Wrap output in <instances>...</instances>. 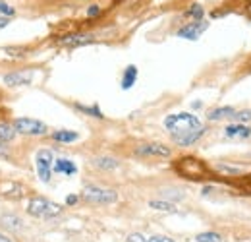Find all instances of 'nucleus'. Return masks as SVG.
<instances>
[{
    "label": "nucleus",
    "instance_id": "obj_2",
    "mask_svg": "<svg viewBox=\"0 0 251 242\" xmlns=\"http://www.w3.org/2000/svg\"><path fill=\"white\" fill-rule=\"evenodd\" d=\"M174 169H176V173L180 177L189 179V181H203V179L209 177L207 165L201 159H197L195 155H184V157H180L174 163Z\"/></svg>",
    "mask_w": 251,
    "mask_h": 242
},
{
    "label": "nucleus",
    "instance_id": "obj_22",
    "mask_svg": "<svg viewBox=\"0 0 251 242\" xmlns=\"http://www.w3.org/2000/svg\"><path fill=\"white\" fill-rule=\"evenodd\" d=\"M197 242H220V235L219 233H201L195 237Z\"/></svg>",
    "mask_w": 251,
    "mask_h": 242
},
{
    "label": "nucleus",
    "instance_id": "obj_9",
    "mask_svg": "<svg viewBox=\"0 0 251 242\" xmlns=\"http://www.w3.org/2000/svg\"><path fill=\"white\" fill-rule=\"evenodd\" d=\"M209 28V24L205 22V20H199V22H189L188 26H184V28H180L178 30V37L180 39H188V41H197L199 37H201V33Z\"/></svg>",
    "mask_w": 251,
    "mask_h": 242
},
{
    "label": "nucleus",
    "instance_id": "obj_16",
    "mask_svg": "<svg viewBox=\"0 0 251 242\" xmlns=\"http://www.w3.org/2000/svg\"><path fill=\"white\" fill-rule=\"evenodd\" d=\"M135 80H137V68L131 64V66H127V68L124 70V76H122V90L133 88Z\"/></svg>",
    "mask_w": 251,
    "mask_h": 242
},
{
    "label": "nucleus",
    "instance_id": "obj_6",
    "mask_svg": "<svg viewBox=\"0 0 251 242\" xmlns=\"http://www.w3.org/2000/svg\"><path fill=\"white\" fill-rule=\"evenodd\" d=\"M52 161H54V155L50 150H39L35 155L37 175L43 182H50L52 179Z\"/></svg>",
    "mask_w": 251,
    "mask_h": 242
},
{
    "label": "nucleus",
    "instance_id": "obj_14",
    "mask_svg": "<svg viewBox=\"0 0 251 242\" xmlns=\"http://www.w3.org/2000/svg\"><path fill=\"white\" fill-rule=\"evenodd\" d=\"M16 128L14 124H8V122H0V146H6L10 144L14 138H16Z\"/></svg>",
    "mask_w": 251,
    "mask_h": 242
},
{
    "label": "nucleus",
    "instance_id": "obj_5",
    "mask_svg": "<svg viewBox=\"0 0 251 242\" xmlns=\"http://www.w3.org/2000/svg\"><path fill=\"white\" fill-rule=\"evenodd\" d=\"M14 128L18 134H24V136H45L49 132V126L45 122L35 121V119H16L14 121Z\"/></svg>",
    "mask_w": 251,
    "mask_h": 242
},
{
    "label": "nucleus",
    "instance_id": "obj_31",
    "mask_svg": "<svg viewBox=\"0 0 251 242\" xmlns=\"http://www.w3.org/2000/svg\"><path fill=\"white\" fill-rule=\"evenodd\" d=\"M246 14L251 16V0H248V4H246Z\"/></svg>",
    "mask_w": 251,
    "mask_h": 242
},
{
    "label": "nucleus",
    "instance_id": "obj_24",
    "mask_svg": "<svg viewBox=\"0 0 251 242\" xmlns=\"http://www.w3.org/2000/svg\"><path fill=\"white\" fill-rule=\"evenodd\" d=\"M236 121L240 122H251V109H248V111H236V117H234Z\"/></svg>",
    "mask_w": 251,
    "mask_h": 242
},
{
    "label": "nucleus",
    "instance_id": "obj_1",
    "mask_svg": "<svg viewBox=\"0 0 251 242\" xmlns=\"http://www.w3.org/2000/svg\"><path fill=\"white\" fill-rule=\"evenodd\" d=\"M164 128L170 132L174 142L182 148H188L191 144H195L205 134V126L191 113H178V115L166 117Z\"/></svg>",
    "mask_w": 251,
    "mask_h": 242
},
{
    "label": "nucleus",
    "instance_id": "obj_25",
    "mask_svg": "<svg viewBox=\"0 0 251 242\" xmlns=\"http://www.w3.org/2000/svg\"><path fill=\"white\" fill-rule=\"evenodd\" d=\"M100 12H102V10H100V6H99V4H93V6H89V8H87V18L95 20V18H99V16H100Z\"/></svg>",
    "mask_w": 251,
    "mask_h": 242
},
{
    "label": "nucleus",
    "instance_id": "obj_21",
    "mask_svg": "<svg viewBox=\"0 0 251 242\" xmlns=\"http://www.w3.org/2000/svg\"><path fill=\"white\" fill-rule=\"evenodd\" d=\"M2 225L6 229H20L22 227V219H18L16 215H6L4 221H2Z\"/></svg>",
    "mask_w": 251,
    "mask_h": 242
},
{
    "label": "nucleus",
    "instance_id": "obj_23",
    "mask_svg": "<svg viewBox=\"0 0 251 242\" xmlns=\"http://www.w3.org/2000/svg\"><path fill=\"white\" fill-rule=\"evenodd\" d=\"M0 16L12 18V16H16V8H14V6H10L6 0H0Z\"/></svg>",
    "mask_w": 251,
    "mask_h": 242
},
{
    "label": "nucleus",
    "instance_id": "obj_30",
    "mask_svg": "<svg viewBox=\"0 0 251 242\" xmlns=\"http://www.w3.org/2000/svg\"><path fill=\"white\" fill-rule=\"evenodd\" d=\"M8 24H10V18H6V16H0V30H2V28H6Z\"/></svg>",
    "mask_w": 251,
    "mask_h": 242
},
{
    "label": "nucleus",
    "instance_id": "obj_29",
    "mask_svg": "<svg viewBox=\"0 0 251 242\" xmlns=\"http://www.w3.org/2000/svg\"><path fill=\"white\" fill-rule=\"evenodd\" d=\"M77 200H79V196H75V194L66 196V204H68V206H75V204H77Z\"/></svg>",
    "mask_w": 251,
    "mask_h": 242
},
{
    "label": "nucleus",
    "instance_id": "obj_15",
    "mask_svg": "<svg viewBox=\"0 0 251 242\" xmlns=\"http://www.w3.org/2000/svg\"><path fill=\"white\" fill-rule=\"evenodd\" d=\"M52 138H54V142H58V144H74V142H77L79 134H77V132H72V130H56V132L52 134Z\"/></svg>",
    "mask_w": 251,
    "mask_h": 242
},
{
    "label": "nucleus",
    "instance_id": "obj_32",
    "mask_svg": "<svg viewBox=\"0 0 251 242\" xmlns=\"http://www.w3.org/2000/svg\"><path fill=\"white\" fill-rule=\"evenodd\" d=\"M0 242H12V241H10L6 235H2V233H0Z\"/></svg>",
    "mask_w": 251,
    "mask_h": 242
},
{
    "label": "nucleus",
    "instance_id": "obj_3",
    "mask_svg": "<svg viewBox=\"0 0 251 242\" xmlns=\"http://www.w3.org/2000/svg\"><path fill=\"white\" fill-rule=\"evenodd\" d=\"M27 213L33 217H43V219H52V217H58L62 213V206L47 200V198H31L29 204H27Z\"/></svg>",
    "mask_w": 251,
    "mask_h": 242
},
{
    "label": "nucleus",
    "instance_id": "obj_10",
    "mask_svg": "<svg viewBox=\"0 0 251 242\" xmlns=\"http://www.w3.org/2000/svg\"><path fill=\"white\" fill-rule=\"evenodd\" d=\"M224 136L230 140H246L251 136V128L246 124H230L224 128Z\"/></svg>",
    "mask_w": 251,
    "mask_h": 242
},
{
    "label": "nucleus",
    "instance_id": "obj_4",
    "mask_svg": "<svg viewBox=\"0 0 251 242\" xmlns=\"http://www.w3.org/2000/svg\"><path fill=\"white\" fill-rule=\"evenodd\" d=\"M81 198L89 204H95V206H106V204H114L118 200V194L110 188H100V186L89 184L83 188Z\"/></svg>",
    "mask_w": 251,
    "mask_h": 242
},
{
    "label": "nucleus",
    "instance_id": "obj_19",
    "mask_svg": "<svg viewBox=\"0 0 251 242\" xmlns=\"http://www.w3.org/2000/svg\"><path fill=\"white\" fill-rule=\"evenodd\" d=\"M149 206H151L153 210H158V212H168V213L176 212V206H174V204L162 202V200H153V202H149Z\"/></svg>",
    "mask_w": 251,
    "mask_h": 242
},
{
    "label": "nucleus",
    "instance_id": "obj_18",
    "mask_svg": "<svg viewBox=\"0 0 251 242\" xmlns=\"http://www.w3.org/2000/svg\"><path fill=\"white\" fill-rule=\"evenodd\" d=\"M186 18H189L191 22H199V20H203L205 18V8L201 6V4H191L188 10H186Z\"/></svg>",
    "mask_w": 251,
    "mask_h": 242
},
{
    "label": "nucleus",
    "instance_id": "obj_17",
    "mask_svg": "<svg viewBox=\"0 0 251 242\" xmlns=\"http://www.w3.org/2000/svg\"><path fill=\"white\" fill-rule=\"evenodd\" d=\"M95 167H99L100 171H114L118 167V161L112 157H97L93 161Z\"/></svg>",
    "mask_w": 251,
    "mask_h": 242
},
{
    "label": "nucleus",
    "instance_id": "obj_33",
    "mask_svg": "<svg viewBox=\"0 0 251 242\" xmlns=\"http://www.w3.org/2000/svg\"><path fill=\"white\" fill-rule=\"evenodd\" d=\"M250 64H251V59H250Z\"/></svg>",
    "mask_w": 251,
    "mask_h": 242
},
{
    "label": "nucleus",
    "instance_id": "obj_13",
    "mask_svg": "<svg viewBox=\"0 0 251 242\" xmlns=\"http://www.w3.org/2000/svg\"><path fill=\"white\" fill-rule=\"evenodd\" d=\"M52 169H54V173H62L66 177H72V175L77 173L75 163H72V161H68V159H56Z\"/></svg>",
    "mask_w": 251,
    "mask_h": 242
},
{
    "label": "nucleus",
    "instance_id": "obj_26",
    "mask_svg": "<svg viewBox=\"0 0 251 242\" xmlns=\"http://www.w3.org/2000/svg\"><path fill=\"white\" fill-rule=\"evenodd\" d=\"M126 242H147V239H145L141 233H133V235L127 237V241Z\"/></svg>",
    "mask_w": 251,
    "mask_h": 242
},
{
    "label": "nucleus",
    "instance_id": "obj_8",
    "mask_svg": "<svg viewBox=\"0 0 251 242\" xmlns=\"http://www.w3.org/2000/svg\"><path fill=\"white\" fill-rule=\"evenodd\" d=\"M170 148L160 142H147L135 148V155L139 157H170Z\"/></svg>",
    "mask_w": 251,
    "mask_h": 242
},
{
    "label": "nucleus",
    "instance_id": "obj_28",
    "mask_svg": "<svg viewBox=\"0 0 251 242\" xmlns=\"http://www.w3.org/2000/svg\"><path fill=\"white\" fill-rule=\"evenodd\" d=\"M147 242H174V241H172V239H168V237H158V235H155V237L147 239Z\"/></svg>",
    "mask_w": 251,
    "mask_h": 242
},
{
    "label": "nucleus",
    "instance_id": "obj_12",
    "mask_svg": "<svg viewBox=\"0 0 251 242\" xmlns=\"http://www.w3.org/2000/svg\"><path fill=\"white\" fill-rule=\"evenodd\" d=\"M209 121H226V119H234L236 117V109L234 107H219L207 113Z\"/></svg>",
    "mask_w": 251,
    "mask_h": 242
},
{
    "label": "nucleus",
    "instance_id": "obj_11",
    "mask_svg": "<svg viewBox=\"0 0 251 242\" xmlns=\"http://www.w3.org/2000/svg\"><path fill=\"white\" fill-rule=\"evenodd\" d=\"M29 82H31V74H24V72H12V74H6L4 76V84L10 86V88L27 86Z\"/></svg>",
    "mask_w": 251,
    "mask_h": 242
},
{
    "label": "nucleus",
    "instance_id": "obj_27",
    "mask_svg": "<svg viewBox=\"0 0 251 242\" xmlns=\"http://www.w3.org/2000/svg\"><path fill=\"white\" fill-rule=\"evenodd\" d=\"M217 169L222 171V173H226V175H238V173H240L238 169H232V167H226V165H219Z\"/></svg>",
    "mask_w": 251,
    "mask_h": 242
},
{
    "label": "nucleus",
    "instance_id": "obj_7",
    "mask_svg": "<svg viewBox=\"0 0 251 242\" xmlns=\"http://www.w3.org/2000/svg\"><path fill=\"white\" fill-rule=\"evenodd\" d=\"M64 49H77V47H85L95 43V37L91 33H66L56 41Z\"/></svg>",
    "mask_w": 251,
    "mask_h": 242
},
{
    "label": "nucleus",
    "instance_id": "obj_20",
    "mask_svg": "<svg viewBox=\"0 0 251 242\" xmlns=\"http://www.w3.org/2000/svg\"><path fill=\"white\" fill-rule=\"evenodd\" d=\"M75 109L79 111V113H83V115H89V117H95V119H102V113H100V109L93 105V107H85V105H75Z\"/></svg>",
    "mask_w": 251,
    "mask_h": 242
}]
</instances>
